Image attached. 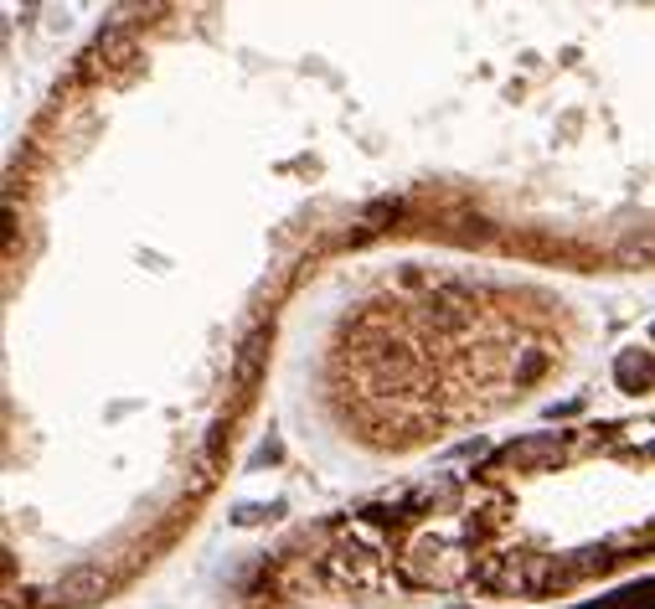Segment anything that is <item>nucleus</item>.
I'll list each match as a JSON object with an SVG mask.
<instances>
[]
</instances>
